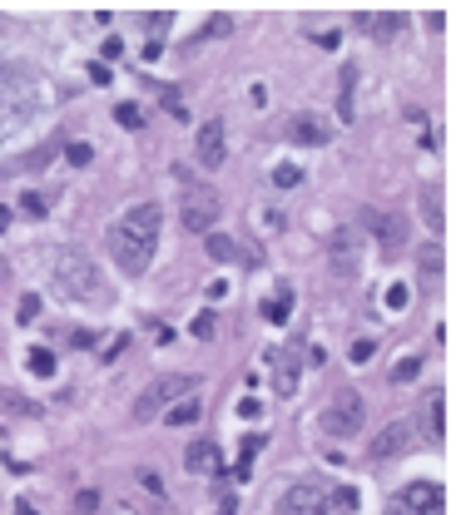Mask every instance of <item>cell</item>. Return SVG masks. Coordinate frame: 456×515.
<instances>
[{
	"instance_id": "f546056e",
	"label": "cell",
	"mask_w": 456,
	"mask_h": 515,
	"mask_svg": "<svg viewBox=\"0 0 456 515\" xmlns=\"http://www.w3.org/2000/svg\"><path fill=\"white\" fill-rule=\"evenodd\" d=\"M273 183H278V189H293V183H303V169L283 163V169H273Z\"/></svg>"
},
{
	"instance_id": "277c9868",
	"label": "cell",
	"mask_w": 456,
	"mask_h": 515,
	"mask_svg": "<svg viewBox=\"0 0 456 515\" xmlns=\"http://www.w3.org/2000/svg\"><path fill=\"white\" fill-rule=\"evenodd\" d=\"M362 411H367V401H362L352 386H342L338 397L327 401V411H322V431H327L333 441H352V436L362 431Z\"/></svg>"
},
{
	"instance_id": "52a82bcc",
	"label": "cell",
	"mask_w": 456,
	"mask_h": 515,
	"mask_svg": "<svg viewBox=\"0 0 456 515\" xmlns=\"http://www.w3.org/2000/svg\"><path fill=\"white\" fill-rule=\"evenodd\" d=\"M357 248L362 243H357L352 228H338L333 238H327V273H333L338 282H347L352 273H357Z\"/></svg>"
},
{
	"instance_id": "ee69618b",
	"label": "cell",
	"mask_w": 456,
	"mask_h": 515,
	"mask_svg": "<svg viewBox=\"0 0 456 515\" xmlns=\"http://www.w3.org/2000/svg\"><path fill=\"white\" fill-rule=\"evenodd\" d=\"M233 510H238V505H233V496H223V501H218V515H233Z\"/></svg>"
},
{
	"instance_id": "2e32d148",
	"label": "cell",
	"mask_w": 456,
	"mask_h": 515,
	"mask_svg": "<svg viewBox=\"0 0 456 515\" xmlns=\"http://www.w3.org/2000/svg\"><path fill=\"white\" fill-rule=\"evenodd\" d=\"M278 372H273V391L278 397H293L298 391V352H278Z\"/></svg>"
},
{
	"instance_id": "4fadbf2b",
	"label": "cell",
	"mask_w": 456,
	"mask_h": 515,
	"mask_svg": "<svg viewBox=\"0 0 456 515\" xmlns=\"http://www.w3.org/2000/svg\"><path fill=\"white\" fill-rule=\"evenodd\" d=\"M362 30L377 40V45H392V40L407 30V15H402V10H367V15H362Z\"/></svg>"
},
{
	"instance_id": "3957f363",
	"label": "cell",
	"mask_w": 456,
	"mask_h": 515,
	"mask_svg": "<svg viewBox=\"0 0 456 515\" xmlns=\"http://www.w3.org/2000/svg\"><path fill=\"white\" fill-rule=\"evenodd\" d=\"M194 386H199L194 372H169V377L149 382V386L139 391V401H134V421H154V417H164V411H169V401H183Z\"/></svg>"
},
{
	"instance_id": "7c38bea8",
	"label": "cell",
	"mask_w": 456,
	"mask_h": 515,
	"mask_svg": "<svg viewBox=\"0 0 456 515\" xmlns=\"http://www.w3.org/2000/svg\"><path fill=\"white\" fill-rule=\"evenodd\" d=\"M288 139L303 144V149H318V144L333 139V124L318 119V114H293V119H288Z\"/></svg>"
},
{
	"instance_id": "cb8c5ba5",
	"label": "cell",
	"mask_w": 456,
	"mask_h": 515,
	"mask_svg": "<svg viewBox=\"0 0 456 515\" xmlns=\"http://www.w3.org/2000/svg\"><path fill=\"white\" fill-rule=\"evenodd\" d=\"M327 510H357V490H352V486H338L333 496H327Z\"/></svg>"
},
{
	"instance_id": "f1b7e54d",
	"label": "cell",
	"mask_w": 456,
	"mask_h": 515,
	"mask_svg": "<svg viewBox=\"0 0 456 515\" xmlns=\"http://www.w3.org/2000/svg\"><path fill=\"white\" fill-rule=\"evenodd\" d=\"M65 159L75 163V169H85V163L94 159V149H90V144H79V139H75V144H65Z\"/></svg>"
},
{
	"instance_id": "603a6c76",
	"label": "cell",
	"mask_w": 456,
	"mask_h": 515,
	"mask_svg": "<svg viewBox=\"0 0 456 515\" xmlns=\"http://www.w3.org/2000/svg\"><path fill=\"white\" fill-rule=\"evenodd\" d=\"M422 273H427V282L442 278V248H437V243H427V248H422Z\"/></svg>"
},
{
	"instance_id": "c3c4849f",
	"label": "cell",
	"mask_w": 456,
	"mask_h": 515,
	"mask_svg": "<svg viewBox=\"0 0 456 515\" xmlns=\"http://www.w3.org/2000/svg\"><path fill=\"white\" fill-rule=\"evenodd\" d=\"M0 228H10V209H0Z\"/></svg>"
},
{
	"instance_id": "8fae6325",
	"label": "cell",
	"mask_w": 456,
	"mask_h": 515,
	"mask_svg": "<svg viewBox=\"0 0 456 515\" xmlns=\"http://www.w3.org/2000/svg\"><path fill=\"white\" fill-rule=\"evenodd\" d=\"M194 154H199V163H203V169H218V163L228 159V134H223V124H218V119H209V124L199 129Z\"/></svg>"
},
{
	"instance_id": "4316f807",
	"label": "cell",
	"mask_w": 456,
	"mask_h": 515,
	"mask_svg": "<svg viewBox=\"0 0 456 515\" xmlns=\"http://www.w3.org/2000/svg\"><path fill=\"white\" fill-rule=\"evenodd\" d=\"M417 372H422V357H402L397 367H392V382H411Z\"/></svg>"
},
{
	"instance_id": "f35d334b",
	"label": "cell",
	"mask_w": 456,
	"mask_h": 515,
	"mask_svg": "<svg viewBox=\"0 0 456 515\" xmlns=\"http://www.w3.org/2000/svg\"><path fill=\"white\" fill-rule=\"evenodd\" d=\"M90 79H94V85H110V65H105V60H99V65H90Z\"/></svg>"
},
{
	"instance_id": "836d02e7",
	"label": "cell",
	"mask_w": 456,
	"mask_h": 515,
	"mask_svg": "<svg viewBox=\"0 0 456 515\" xmlns=\"http://www.w3.org/2000/svg\"><path fill=\"white\" fill-rule=\"evenodd\" d=\"M228 30H233V20H228V15H214L209 25H203V35H228ZM203 35H199V40H203Z\"/></svg>"
},
{
	"instance_id": "d590c367",
	"label": "cell",
	"mask_w": 456,
	"mask_h": 515,
	"mask_svg": "<svg viewBox=\"0 0 456 515\" xmlns=\"http://www.w3.org/2000/svg\"><path fill=\"white\" fill-rule=\"evenodd\" d=\"M372 352H377V347H372V337H362V342H352V362H372Z\"/></svg>"
},
{
	"instance_id": "9a60e30c",
	"label": "cell",
	"mask_w": 456,
	"mask_h": 515,
	"mask_svg": "<svg viewBox=\"0 0 456 515\" xmlns=\"http://www.w3.org/2000/svg\"><path fill=\"white\" fill-rule=\"evenodd\" d=\"M427 436L431 441H446V391H427Z\"/></svg>"
},
{
	"instance_id": "7bdbcfd3",
	"label": "cell",
	"mask_w": 456,
	"mask_h": 515,
	"mask_svg": "<svg viewBox=\"0 0 456 515\" xmlns=\"http://www.w3.org/2000/svg\"><path fill=\"white\" fill-rule=\"evenodd\" d=\"M70 342H75V347H94V332H85V327H79V332H70Z\"/></svg>"
},
{
	"instance_id": "484cf974",
	"label": "cell",
	"mask_w": 456,
	"mask_h": 515,
	"mask_svg": "<svg viewBox=\"0 0 456 515\" xmlns=\"http://www.w3.org/2000/svg\"><path fill=\"white\" fill-rule=\"evenodd\" d=\"M114 119H119L124 129H139V124H144V109H139V105H114Z\"/></svg>"
},
{
	"instance_id": "8d00e7d4",
	"label": "cell",
	"mask_w": 456,
	"mask_h": 515,
	"mask_svg": "<svg viewBox=\"0 0 456 515\" xmlns=\"http://www.w3.org/2000/svg\"><path fill=\"white\" fill-rule=\"evenodd\" d=\"M263 441H268V436H258V431H253V436H243V461H253L258 451H263Z\"/></svg>"
},
{
	"instance_id": "74e56055",
	"label": "cell",
	"mask_w": 456,
	"mask_h": 515,
	"mask_svg": "<svg viewBox=\"0 0 456 515\" xmlns=\"http://www.w3.org/2000/svg\"><path fill=\"white\" fill-rule=\"evenodd\" d=\"M258 411H263V401H253V397H243V401H238V417H243V421H253Z\"/></svg>"
},
{
	"instance_id": "d6986e66",
	"label": "cell",
	"mask_w": 456,
	"mask_h": 515,
	"mask_svg": "<svg viewBox=\"0 0 456 515\" xmlns=\"http://www.w3.org/2000/svg\"><path fill=\"white\" fill-rule=\"evenodd\" d=\"M203 417V401H179V406H169V426H194Z\"/></svg>"
},
{
	"instance_id": "60d3db41",
	"label": "cell",
	"mask_w": 456,
	"mask_h": 515,
	"mask_svg": "<svg viewBox=\"0 0 456 515\" xmlns=\"http://www.w3.org/2000/svg\"><path fill=\"white\" fill-rule=\"evenodd\" d=\"M124 55V40H105V65H110V60H119Z\"/></svg>"
},
{
	"instance_id": "ac0fdd59",
	"label": "cell",
	"mask_w": 456,
	"mask_h": 515,
	"mask_svg": "<svg viewBox=\"0 0 456 515\" xmlns=\"http://www.w3.org/2000/svg\"><path fill=\"white\" fill-rule=\"evenodd\" d=\"M288 313H293V293H288V287H283L278 298L263 302V317H268V322H288Z\"/></svg>"
},
{
	"instance_id": "d6a6232c",
	"label": "cell",
	"mask_w": 456,
	"mask_h": 515,
	"mask_svg": "<svg viewBox=\"0 0 456 515\" xmlns=\"http://www.w3.org/2000/svg\"><path fill=\"white\" fill-rule=\"evenodd\" d=\"M144 30H149V35L159 40L164 30H169V15H164V10H154V15H144Z\"/></svg>"
},
{
	"instance_id": "f6af8a7d",
	"label": "cell",
	"mask_w": 456,
	"mask_h": 515,
	"mask_svg": "<svg viewBox=\"0 0 456 515\" xmlns=\"http://www.w3.org/2000/svg\"><path fill=\"white\" fill-rule=\"evenodd\" d=\"M15 515H35V505L30 501H15Z\"/></svg>"
},
{
	"instance_id": "5bb4252c",
	"label": "cell",
	"mask_w": 456,
	"mask_h": 515,
	"mask_svg": "<svg viewBox=\"0 0 456 515\" xmlns=\"http://www.w3.org/2000/svg\"><path fill=\"white\" fill-rule=\"evenodd\" d=\"M338 119L352 124L357 119V65H342V85H338Z\"/></svg>"
},
{
	"instance_id": "ffe728a7",
	"label": "cell",
	"mask_w": 456,
	"mask_h": 515,
	"mask_svg": "<svg viewBox=\"0 0 456 515\" xmlns=\"http://www.w3.org/2000/svg\"><path fill=\"white\" fill-rule=\"evenodd\" d=\"M422 218L431 233H442V203H437V189H422Z\"/></svg>"
},
{
	"instance_id": "8992f818",
	"label": "cell",
	"mask_w": 456,
	"mask_h": 515,
	"mask_svg": "<svg viewBox=\"0 0 456 515\" xmlns=\"http://www.w3.org/2000/svg\"><path fill=\"white\" fill-rule=\"evenodd\" d=\"M411 441H417V426H411L407 417H397V421H387L377 436L367 441V461H392V456H402Z\"/></svg>"
},
{
	"instance_id": "1f68e13d",
	"label": "cell",
	"mask_w": 456,
	"mask_h": 515,
	"mask_svg": "<svg viewBox=\"0 0 456 515\" xmlns=\"http://www.w3.org/2000/svg\"><path fill=\"white\" fill-rule=\"evenodd\" d=\"M15 313H20V322H35V317H40V298H35V293H25Z\"/></svg>"
},
{
	"instance_id": "e0dca14e",
	"label": "cell",
	"mask_w": 456,
	"mask_h": 515,
	"mask_svg": "<svg viewBox=\"0 0 456 515\" xmlns=\"http://www.w3.org/2000/svg\"><path fill=\"white\" fill-rule=\"evenodd\" d=\"M183 466H189L194 476L214 471V466H218V451H214V441H189V451H183Z\"/></svg>"
},
{
	"instance_id": "6da1fadb",
	"label": "cell",
	"mask_w": 456,
	"mask_h": 515,
	"mask_svg": "<svg viewBox=\"0 0 456 515\" xmlns=\"http://www.w3.org/2000/svg\"><path fill=\"white\" fill-rule=\"evenodd\" d=\"M159 223H164V209L159 203H134L129 213H124L114 228L105 233V243H110V258L119 263V273H129V278H139L144 267H149V258H154V243H159Z\"/></svg>"
},
{
	"instance_id": "30bf717a",
	"label": "cell",
	"mask_w": 456,
	"mask_h": 515,
	"mask_svg": "<svg viewBox=\"0 0 456 515\" xmlns=\"http://www.w3.org/2000/svg\"><path fill=\"white\" fill-rule=\"evenodd\" d=\"M397 505L411 510V515H446V496H442V486H431V481L407 486L402 496H397Z\"/></svg>"
},
{
	"instance_id": "83f0119b",
	"label": "cell",
	"mask_w": 456,
	"mask_h": 515,
	"mask_svg": "<svg viewBox=\"0 0 456 515\" xmlns=\"http://www.w3.org/2000/svg\"><path fill=\"white\" fill-rule=\"evenodd\" d=\"M134 481H139L144 490H149V496H164V481H159V471H149V466H139V471H134Z\"/></svg>"
},
{
	"instance_id": "bcb514c9",
	"label": "cell",
	"mask_w": 456,
	"mask_h": 515,
	"mask_svg": "<svg viewBox=\"0 0 456 515\" xmlns=\"http://www.w3.org/2000/svg\"><path fill=\"white\" fill-rule=\"evenodd\" d=\"M387 515H411V510H402V505H397V501H392V505H387Z\"/></svg>"
},
{
	"instance_id": "e575fe53",
	"label": "cell",
	"mask_w": 456,
	"mask_h": 515,
	"mask_svg": "<svg viewBox=\"0 0 456 515\" xmlns=\"http://www.w3.org/2000/svg\"><path fill=\"white\" fill-rule=\"evenodd\" d=\"M214 322H218L214 313H199L194 317V337H214Z\"/></svg>"
},
{
	"instance_id": "7dc6e473",
	"label": "cell",
	"mask_w": 456,
	"mask_h": 515,
	"mask_svg": "<svg viewBox=\"0 0 456 515\" xmlns=\"http://www.w3.org/2000/svg\"><path fill=\"white\" fill-rule=\"evenodd\" d=\"M5 278H10V263H5V258H0V282H5Z\"/></svg>"
},
{
	"instance_id": "4dcf8cb0",
	"label": "cell",
	"mask_w": 456,
	"mask_h": 515,
	"mask_svg": "<svg viewBox=\"0 0 456 515\" xmlns=\"http://www.w3.org/2000/svg\"><path fill=\"white\" fill-rule=\"evenodd\" d=\"M99 510V490H79L75 496V515H94Z\"/></svg>"
},
{
	"instance_id": "44dd1931",
	"label": "cell",
	"mask_w": 456,
	"mask_h": 515,
	"mask_svg": "<svg viewBox=\"0 0 456 515\" xmlns=\"http://www.w3.org/2000/svg\"><path fill=\"white\" fill-rule=\"evenodd\" d=\"M203 248H209V258H218V263L238 258V248H233V238H228V233H209V243H203Z\"/></svg>"
},
{
	"instance_id": "9c48e42d",
	"label": "cell",
	"mask_w": 456,
	"mask_h": 515,
	"mask_svg": "<svg viewBox=\"0 0 456 515\" xmlns=\"http://www.w3.org/2000/svg\"><path fill=\"white\" fill-rule=\"evenodd\" d=\"M362 223H367L372 233H377V243H382L387 253H397L402 243H407V213H382V209H367V213H362Z\"/></svg>"
},
{
	"instance_id": "5b68a950",
	"label": "cell",
	"mask_w": 456,
	"mask_h": 515,
	"mask_svg": "<svg viewBox=\"0 0 456 515\" xmlns=\"http://www.w3.org/2000/svg\"><path fill=\"white\" fill-rule=\"evenodd\" d=\"M218 213H223V203H218V194H209V189H189V194H183V203H179V223H183L189 233H199V238L214 233Z\"/></svg>"
},
{
	"instance_id": "ba28073f",
	"label": "cell",
	"mask_w": 456,
	"mask_h": 515,
	"mask_svg": "<svg viewBox=\"0 0 456 515\" xmlns=\"http://www.w3.org/2000/svg\"><path fill=\"white\" fill-rule=\"evenodd\" d=\"M327 510V490L318 481H298L288 486V496L278 501V515H322Z\"/></svg>"
},
{
	"instance_id": "d4e9b609",
	"label": "cell",
	"mask_w": 456,
	"mask_h": 515,
	"mask_svg": "<svg viewBox=\"0 0 456 515\" xmlns=\"http://www.w3.org/2000/svg\"><path fill=\"white\" fill-rule=\"evenodd\" d=\"M30 372H35V377H50V372H55V357L45 352V347H30Z\"/></svg>"
},
{
	"instance_id": "681fc988",
	"label": "cell",
	"mask_w": 456,
	"mask_h": 515,
	"mask_svg": "<svg viewBox=\"0 0 456 515\" xmlns=\"http://www.w3.org/2000/svg\"><path fill=\"white\" fill-rule=\"evenodd\" d=\"M0 30H5V15H0Z\"/></svg>"
},
{
	"instance_id": "7402d4cb",
	"label": "cell",
	"mask_w": 456,
	"mask_h": 515,
	"mask_svg": "<svg viewBox=\"0 0 456 515\" xmlns=\"http://www.w3.org/2000/svg\"><path fill=\"white\" fill-rule=\"evenodd\" d=\"M20 209H25L30 218H45V213H50V194H35V189L20 194Z\"/></svg>"
},
{
	"instance_id": "7a4b0ae2",
	"label": "cell",
	"mask_w": 456,
	"mask_h": 515,
	"mask_svg": "<svg viewBox=\"0 0 456 515\" xmlns=\"http://www.w3.org/2000/svg\"><path fill=\"white\" fill-rule=\"evenodd\" d=\"M55 287L70 302H90V298L99 302V298H105V278H99V267L85 253H75V248H60L55 253Z\"/></svg>"
},
{
	"instance_id": "b9f144b4",
	"label": "cell",
	"mask_w": 456,
	"mask_h": 515,
	"mask_svg": "<svg viewBox=\"0 0 456 515\" xmlns=\"http://www.w3.org/2000/svg\"><path fill=\"white\" fill-rule=\"evenodd\" d=\"M387 307H407V287H392V293H387Z\"/></svg>"
},
{
	"instance_id": "ab89813d",
	"label": "cell",
	"mask_w": 456,
	"mask_h": 515,
	"mask_svg": "<svg viewBox=\"0 0 456 515\" xmlns=\"http://www.w3.org/2000/svg\"><path fill=\"white\" fill-rule=\"evenodd\" d=\"M124 347H129V337H114V342H110V347H105V362H114V357H119V352H124Z\"/></svg>"
}]
</instances>
